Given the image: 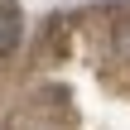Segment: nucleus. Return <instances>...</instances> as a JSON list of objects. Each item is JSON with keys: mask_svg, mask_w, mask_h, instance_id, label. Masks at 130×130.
<instances>
[{"mask_svg": "<svg viewBox=\"0 0 130 130\" xmlns=\"http://www.w3.org/2000/svg\"><path fill=\"white\" fill-rule=\"evenodd\" d=\"M19 34H24L19 5H14V0H0V53H14V48H19Z\"/></svg>", "mask_w": 130, "mask_h": 130, "instance_id": "f257e3e1", "label": "nucleus"}]
</instances>
